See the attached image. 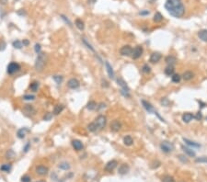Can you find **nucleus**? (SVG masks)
Wrapping results in <instances>:
<instances>
[{
  "label": "nucleus",
  "mask_w": 207,
  "mask_h": 182,
  "mask_svg": "<svg viewBox=\"0 0 207 182\" xmlns=\"http://www.w3.org/2000/svg\"><path fill=\"white\" fill-rule=\"evenodd\" d=\"M180 75H172V82L174 83H179L180 81Z\"/></svg>",
  "instance_id": "nucleus-43"
},
{
  "label": "nucleus",
  "mask_w": 207,
  "mask_h": 182,
  "mask_svg": "<svg viewBox=\"0 0 207 182\" xmlns=\"http://www.w3.org/2000/svg\"><path fill=\"white\" fill-rule=\"evenodd\" d=\"M97 103L95 101H93V100H90V101L88 103V105H87V109L89 110H94L97 109Z\"/></svg>",
  "instance_id": "nucleus-28"
},
{
  "label": "nucleus",
  "mask_w": 207,
  "mask_h": 182,
  "mask_svg": "<svg viewBox=\"0 0 207 182\" xmlns=\"http://www.w3.org/2000/svg\"><path fill=\"white\" fill-rule=\"evenodd\" d=\"M72 146L75 151H81V150H83V148H84L83 143L81 142V141H79V140H73Z\"/></svg>",
  "instance_id": "nucleus-12"
},
{
  "label": "nucleus",
  "mask_w": 207,
  "mask_h": 182,
  "mask_svg": "<svg viewBox=\"0 0 207 182\" xmlns=\"http://www.w3.org/2000/svg\"><path fill=\"white\" fill-rule=\"evenodd\" d=\"M142 104H143V106H144V108H145V110H147L148 112H155V113L156 112V111H155V110H154L153 106H152V105H151L149 102L145 101V100H142Z\"/></svg>",
  "instance_id": "nucleus-17"
},
{
  "label": "nucleus",
  "mask_w": 207,
  "mask_h": 182,
  "mask_svg": "<svg viewBox=\"0 0 207 182\" xmlns=\"http://www.w3.org/2000/svg\"><path fill=\"white\" fill-rule=\"evenodd\" d=\"M46 64V55L43 53H40L38 54L37 58H36V62H35V69L40 72L43 71Z\"/></svg>",
  "instance_id": "nucleus-2"
},
{
  "label": "nucleus",
  "mask_w": 207,
  "mask_h": 182,
  "mask_svg": "<svg viewBox=\"0 0 207 182\" xmlns=\"http://www.w3.org/2000/svg\"><path fill=\"white\" fill-rule=\"evenodd\" d=\"M117 165H118V163H117V161L116 160H111L110 161V162H108L107 164H106V166H105V170L108 172H111L114 170V168H115L116 166H117Z\"/></svg>",
  "instance_id": "nucleus-11"
},
{
  "label": "nucleus",
  "mask_w": 207,
  "mask_h": 182,
  "mask_svg": "<svg viewBox=\"0 0 207 182\" xmlns=\"http://www.w3.org/2000/svg\"><path fill=\"white\" fill-rule=\"evenodd\" d=\"M105 66H106V70H107V73L109 76L110 78H114V71H113L112 67L109 64V62H105Z\"/></svg>",
  "instance_id": "nucleus-16"
},
{
  "label": "nucleus",
  "mask_w": 207,
  "mask_h": 182,
  "mask_svg": "<svg viewBox=\"0 0 207 182\" xmlns=\"http://www.w3.org/2000/svg\"><path fill=\"white\" fill-rule=\"evenodd\" d=\"M179 159H180V161H182L183 163H188L189 162L188 159H187L185 156H183V155H179Z\"/></svg>",
  "instance_id": "nucleus-48"
},
{
  "label": "nucleus",
  "mask_w": 207,
  "mask_h": 182,
  "mask_svg": "<svg viewBox=\"0 0 207 182\" xmlns=\"http://www.w3.org/2000/svg\"><path fill=\"white\" fill-rule=\"evenodd\" d=\"M53 78H54V80L55 81L56 84H58V85H60V84L63 82V80H64V77H63L62 75H54Z\"/></svg>",
  "instance_id": "nucleus-36"
},
{
  "label": "nucleus",
  "mask_w": 207,
  "mask_h": 182,
  "mask_svg": "<svg viewBox=\"0 0 207 182\" xmlns=\"http://www.w3.org/2000/svg\"><path fill=\"white\" fill-rule=\"evenodd\" d=\"M93 122L95 123V125H96V127H97L98 131H100V130H102L105 126H106L107 118H106V116H104V115H100L95 119V121H93Z\"/></svg>",
  "instance_id": "nucleus-3"
},
{
  "label": "nucleus",
  "mask_w": 207,
  "mask_h": 182,
  "mask_svg": "<svg viewBox=\"0 0 207 182\" xmlns=\"http://www.w3.org/2000/svg\"><path fill=\"white\" fill-rule=\"evenodd\" d=\"M53 117V114L50 112L46 113V115H44V117H43V120H45V121H50L51 120V118Z\"/></svg>",
  "instance_id": "nucleus-45"
},
{
  "label": "nucleus",
  "mask_w": 207,
  "mask_h": 182,
  "mask_svg": "<svg viewBox=\"0 0 207 182\" xmlns=\"http://www.w3.org/2000/svg\"><path fill=\"white\" fill-rule=\"evenodd\" d=\"M162 19H163V16L161 15V13L156 12V13L155 14V16H154V21L160 22V21H162Z\"/></svg>",
  "instance_id": "nucleus-33"
},
{
  "label": "nucleus",
  "mask_w": 207,
  "mask_h": 182,
  "mask_svg": "<svg viewBox=\"0 0 207 182\" xmlns=\"http://www.w3.org/2000/svg\"><path fill=\"white\" fill-rule=\"evenodd\" d=\"M183 141H184V143H185L186 145H190V146H191V147H196V148H199L201 145H199V144H197V143H194L192 142V141H191V140H188V139H185V138H183Z\"/></svg>",
  "instance_id": "nucleus-27"
},
{
  "label": "nucleus",
  "mask_w": 207,
  "mask_h": 182,
  "mask_svg": "<svg viewBox=\"0 0 207 182\" xmlns=\"http://www.w3.org/2000/svg\"><path fill=\"white\" fill-rule=\"evenodd\" d=\"M12 45H13L14 48H16V49H21L22 47H23L22 41H20V40H14L13 43H12Z\"/></svg>",
  "instance_id": "nucleus-31"
},
{
  "label": "nucleus",
  "mask_w": 207,
  "mask_h": 182,
  "mask_svg": "<svg viewBox=\"0 0 207 182\" xmlns=\"http://www.w3.org/2000/svg\"><path fill=\"white\" fill-rule=\"evenodd\" d=\"M64 109H65L64 105H62V104L61 105H56V106L54 107V115H59L60 113L64 110Z\"/></svg>",
  "instance_id": "nucleus-24"
},
{
  "label": "nucleus",
  "mask_w": 207,
  "mask_h": 182,
  "mask_svg": "<svg viewBox=\"0 0 207 182\" xmlns=\"http://www.w3.org/2000/svg\"><path fill=\"white\" fill-rule=\"evenodd\" d=\"M117 83H118V85L120 86H121V90L122 91H125V92H127V93H128V92H129V87H128V86H127V85H126V83H125V82H124L123 80H122V79H121V78H117Z\"/></svg>",
  "instance_id": "nucleus-15"
},
{
  "label": "nucleus",
  "mask_w": 207,
  "mask_h": 182,
  "mask_svg": "<svg viewBox=\"0 0 207 182\" xmlns=\"http://www.w3.org/2000/svg\"><path fill=\"white\" fill-rule=\"evenodd\" d=\"M129 169H130V167L128 165H126V164H122V165H121V166H119L118 172H119V174L124 175V174H126V173H128Z\"/></svg>",
  "instance_id": "nucleus-13"
},
{
  "label": "nucleus",
  "mask_w": 207,
  "mask_h": 182,
  "mask_svg": "<svg viewBox=\"0 0 207 182\" xmlns=\"http://www.w3.org/2000/svg\"><path fill=\"white\" fill-rule=\"evenodd\" d=\"M196 163H207V156H202V157L196 158Z\"/></svg>",
  "instance_id": "nucleus-42"
},
{
  "label": "nucleus",
  "mask_w": 207,
  "mask_h": 182,
  "mask_svg": "<svg viewBox=\"0 0 207 182\" xmlns=\"http://www.w3.org/2000/svg\"><path fill=\"white\" fill-rule=\"evenodd\" d=\"M176 62H177V60H176V58H175L174 56H168L167 58H166V63L169 64L170 65L174 64Z\"/></svg>",
  "instance_id": "nucleus-32"
},
{
  "label": "nucleus",
  "mask_w": 207,
  "mask_h": 182,
  "mask_svg": "<svg viewBox=\"0 0 207 182\" xmlns=\"http://www.w3.org/2000/svg\"><path fill=\"white\" fill-rule=\"evenodd\" d=\"M29 40H23V41H22V44H23V46H28L29 45Z\"/></svg>",
  "instance_id": "nucleus-53"
},
{
  "label": "nucleus",
  "mask_w": 207,
  "mask_h": 182,
  "mask_svg": "<svg viewBox=\"0 0 207 182\" xmlns=\"http://www.w3.org/2000/svg\"><path fill=\"white\" fill-rule=\"evenodd\" d=\"M161 57H162L161 54H159V53H153V54H151V56H150V62L151 63H153V64L157 63V62L160 61Z\"/></svg>",
  "instance_id": "nucleus-14"
},
{
  "label": "nucleus",
  "mask_w": 207,
  "mask_h": 182,
  "mask_svg": "<svg viewBox=\"0 0 207 182\" xmlns=\"http://www.w3.org/2000/svg\"><path fill=\"white\" fill-rule=\"evenodd\" d=\"M95 2H96V0H89V3H90V4H93Z\"/></svg>",
  "instance_id": "nucleus-56"
},
{
  "label": "nucleus",
  "mask_w": 207,
  "mask_h": 182,
  "mask_svg": "<svg viewBox=\"0 0 207 182\" xmlns=\"http://www.w3.org/2000/svg\"><path fill=\"white\" fill-rule=\"evenodd\" d=\"M193 76H194L193 73L191 72V71H186V72L182 75L183 79L186 81H189V80H191V79H192Z\"/></svg>",
  "instance_id": "nucleus-22"
},
{
  "label": "nucleus",
  "mask_w": 207,
  "mask_h": 182,
  "mask_svg": "<svg viewBox=\"0 0 207 182\" xmlns=\"http://www.w3.org/2000/svg\"><path fill=\"white\" fill-rule=\"evenodd\" d=\"M58 167L60 169H63V170H68L70 169V165L67 163V162H62L58 165Z\"/></svg>",
  "instance_id": "nucleus-30"
},
{
  "label": "nucleus",
  "mask_w": 207,
  "mask_h": 182,
  "mask_svg": "<svg viewBox=\"0 0 207 182\" xmlns=\"http://www.w3.org/2000/svg\"><path fill=\"white\" fill-rule=\"evenodd\" d=\"M82 41H83L84 44H85V45L87 46V48H89V50H90V51H92V52H95L94 48H93V47L91 46V44H89V43L88 42V41H87V40L85 39V38H83V39H82Z\"/></svg>",
  "instance_id": "nucleus-41"
},
{
  "label": "nucleus",
  "mask_w": 207,
  "mask_h": 182,
  "mask_svg": "<svg viewBox=\"0 0 207 182\" xmlns=\"http://www.w3.org/2000/svg\"><path fill=\"white\" fill-rule=\"evenodd\" d=\"M133 53V49L130 45H124L122 46L120 50V54L122 55V56H130L132 55Z\"/></svg>",
  "instance_id": "nucleus-7"
},
{
  "label": "nucleus",
  "mask_w": 207,
  "mask_h": 182,
  "mask_svg": "<svg viewBox=\"0 0 207 182\" xmlns=\"http://www.w3.org/2000/svg\"><path fill=\"white\" fill-rule=\"evenodd\" d=\"M161 103H162L163 105H166V106H167V105L169 104V100H168L167 99H163L161 100Z\"/></svg>",
  "instance_id": "nucleus-52"
},
{
  "label": "nucleus",
  "mask_w": 207,
  "mask_h": 182,
  "mask_svg": "<svg viewBox=\"0 0 207 182\" xmlns=\"http://www.w3.org/2000/svg\"><path fill=\"white\" fill-rule=\"evenodd\" d=\"M160 148H161V150L163 151V152L165 153H170L171 151L174 149V146H173L172 144H170V143L169 142H162L161 145H160Z\"/></svg>",
  "instance_id": "nucleus-5"
},
{
  "label": "nucleus",
  "mask_w": 207,
  "mask_h": 182,
  "mask_svg": "<svg viewBox=\"0 0 207 182\" xmlns=\"http://www.w3.org/2000/svg\"><path fill=\"white\" fill-rule=\"evenodd\" d=\"M79 86H80V83L75 78H71L67 82V86L71 89H76L79 87Z\"/></svg>",
  "instance_id": "nucleus-9"
},
{
  "label": "nucleus",
  "mask_w": 207,
  "mask_h": 182,
  "mask_svg": "<svg viewBox=\"0 0 207 182\" xmlns=\"http://www.w3.org/2000/svg\"><path fill=\"white\" fill-rule=\"evenodd\" d=\"M75 27L77 28L78 30H84V29H85V24H84V22L82 21V19H75Z\"/></svg>",
  "instance_id": "nucleus-26"
},
{
  "label": "nucleus",
  "mask_w": 207,
  "mask_h": 182,
  "mask_svg": "<svg viewBox=\"0 0 207 182\" xmlns=\"http://www.w3.org/2000/svg\"><path fill=\"white\" fill-rule=\"evenodd\" d=\"M0 169H1L2 171L9 172L11 170V165H10V164H4L3 166H1Z\"/></svg>",
  "instance_id": "nucleus-34"
},
{
  "label": "nucleus",
  "mask_w": 207,
  "mask_h": 182,
  "mask_svg": "<svg viewBox=\"0 0 207 182\" xmlns=\"http://www.w3.org/2000/svg\"><path fill=\"white\" fill-rule=\"evenodd\" d=\"M183 151H184L188 155H190V156H195V153L191 150V149H190V148L183 147Z\"/></svg>",
  "instance_id": "nucleus-38"
},
{
  "label": "nucleus",
  "mask_w": 207,
  "mask_h": 182,
  "mask_svg": "<svg viewBox=\"0 0 207 182\" xmlns=\"http://www.w3.org/2000/svg\"><path fill=\"white\" fill-rule=\"evenodd\" d=\"M61 17H62V19H65V22H66V23H68V25H69V26H72V25H71V22H70L69 20H68V19H65V16H63V15H62V16H61Z\"/></svg>",
  "instance_id": "nucleus-54"
},
{
  "label": "nucleus",
  "mask_w": 207,
  "mask_h": 182,
  "mask_svg": "<svg viewBox=\"0 0 207 182\" xmlns=\"http://www.w3.org/2000/svg\"><path fill=\"white\" fill-rule=\"evenodd\" d=\"M165 8L168 12L175 18H181L185 12V8L181 0H167Z\"/></svg>",
  "instance_id": "nucleus-1"
},
{
  "label": "nucleus",
  "mask_w": 207,
  "mask_h": 182,
  "mask_svg": "<svg viewBox=\"0 0 207 182\" xmlns=\"http://www.w3.org/2000/svg\"><path fill=\"white\" fill-rule=\"evenodd\" d=\"M23 111H24L26 114H29V115H30V114H34L35 113V110H34V108L32 107V105H25Z\"/></svg>",
  "instance_id": "nucleus-19"
},
{
  "label": "nucleus",
  "mask_w": 207,
  "mask_h": 182,
  "mask_svg": "<svg viewBox=\"0 0 207 182\" xmlns=\"http://www.w3.org/2000/svg\"><path fill=\"white\" fill-rule=\"evenodd\" d=\"M110 130H111V131H115L116 132V131H119L121 129V124L118 120H114V121H112L111 122H110Z\"/></svg>",
  "instance_id": "nucleus-10"
},
{
  "label": "nucleus",
  "mask_w": 207,
  "mask_h": 182,
  "mask_svg": "<svg viewBox=\"0 0 207 182\" xmlns=\"http://www.w3.org/2000/svg\"><path fill=\"white\" fill-rule=\"evenodd\" d=\"M198 37L202 40L207 42V30H202L198 32Z\"/></svg>",
  "instance_id": "nucleus-20"
},
{
  "label": "nucleus",
  "mask_w": 207,
  "mask_h": 182,
  "mask_svg": "<svg viewBox=\"0 0 207 182\" xmlns=\"http://www.w3.org/2000/svg\"><path fill=\"white\" fill-rule=\"evenodd\" d=\"M30 143H28L27 145H25L24 149H23V150H24V152H25V153H27L28 151H29V149H30Z\"/></svg>",
  "instance_id": "nucleus-49"
},
{
  "label": "nucleus",
  "mask_w": 207,
  "mask_h": 182,
  "mask_svg": "<svg viewBox=\"0 0 207 182\" xmlns=\"http://www.w3.org/2000/svg\"><path fill=\"white\" fill-rule=\"evenodd\" d=\"M162 182H175V179L173 177L167 175V176H165V177L162 178Z\"/></svg>",
  "instance_id": "nucleus-37"
},
{
  "label": "nucleus",
  "mask_w": 207,
  "mask_h": 182,
  "mask_svg": "<svg viewBox=\"0 0 207 182\" xmlns=\"http://www.w3.org/2000/svg\"><path fill=\"white\" fill-rule=\"evenodd\" d=\"M28 131H29V130H28L26 127H24V128L19 129V131H18V132H17V135H18V137H19V139H23V138L26 136V133H27Z\"/></svg>",
  "instance_id": "nucleus-18"
},
{
  "label": "nucleus",
  "mask_w": 207,
  "mask_h": 182,
  "mask_svg": "<svg viewBox=\"0 0 207 182\" xmlns=\"http://www.w3.org/2000/svg\"><path fill=\"white\" fill-rule=\"evenodd\" d=\"M149 11L148 10H144V11H141V12H139L140 15H142V16H145V15H149Z\"/></svg>",
  "instance_id": "nucleus-50"
},
{
  "label": "nucleus",
  "mask_w": 207,
  "mask_h": 182,
  "mask_svg": "<svg viewBox=\"0 0 207 182\" xmlns=\"http://www.w3.org/2000/svg\"><path fill=\"white\" fill-rule=\"evenodd\" d=\"M23 99H25V100H34L35 96H33V95H25V96H23Z\"/></svg>",
  "instance_id": "nucleus-44"
},
{
  "label": "nucleus",
  "mask_w": 207,
  "mask_h": 182,
  "mask_svg": "<svg viewBox=\"0 0 207 182\" xmlns=\"http://www.w3.org/2000/svg\"><path fill=\"white\" fill-rule=\"evenodd\" d=\"M195 118L197 119V120H200V119H202V114H201V112H198L197 113V115Z\"/></svg>",
  "instance_id": "nucleus-55"
},
{
  "label": "nucleus",
  "mask_w": 207,
  "mask_h": 182,
  "mask_svg": "<svg viewBox=\"0 0 207 182\" xmlns=\"http://www.w3.org/2000/svg\"><path fill=\"white\" fill-rule=\"evenodd\" d=\"M34 50H35V52H36V54H39L40 53V45L39 44V43H36V44H35Z\"/></svg>",
  "instance_id": "nucleus-46"
},
{
  "label": "nucleus",
  "mask_w": 207,
  "mask_h": 182,
  "mask_svg": "<svg viewBox=\"0 0 207 182\" xmlns=\"http://www.w3.org/2000/svg\"><path fill=\"white\" fill-rule=\"evenodd\" d=\"M143 54V47L142 46H136L135 49H133V53H132V58L133 59H138L141 57V55Z\"/></svg>",
  "instance_id": "nucleus-6"
},
{
  "label": "nucleus",
  "mask_w": 207,
  "mask_h": 182,
  "mask_svg": "<svg viewBox=\"0 0 207 182\" xmlns=\"http://www.w3.org/2000/svg\"><path fill=\"white\" fill-rule=\"evenodd\" d=\"M142 71L145 73V74H148V73L151 72V68L148 64H144V66L142 67Z\"/></svg>",
  "instance_id": "nucleus-40"
},
{
  "label": "nucleus",
  "mask_w": 207,
  "mask_h": 182,
  "mask_svg": "<svg viewBox=\"0 0 207 182\" xmlns=\"http://www.w3.org/2000/svg\"><path fill=\"white\" fill-rule=\"evenodd\" d=\"M35 171H36V173H37L38 175H40V176H45V175L48 174L49 169H48V167H47V166L40 165V166H36V168H35Z\"/></svg>",
  "instance_id": "nucleus-8"
},
{
  "label": "nucleus",
  "mask_w": 207,
  "mask_h": 182,
  "mask_svg": "<svg viewBox=\"0 0 207 182\" xmlns=\"http://www.w3.org/2000/svg\"><path fill=\"white\" fill-rule=\"evenodd\" d=\"M123 143L124 145H127V146H131V145L134 144V139L132 138V136L130 135H127L123 138Z\"/></svg>",
  "instance_id": "nucleus-25"
},
{
  "label": "nucleus",
  "mask_w": 207,
  "mask_h": 182,
  "mask_svg": "<svg viewBox=\"0 0 207 182\" xmlns=\"http://www.w3.org/2000/svg\"><path fill=\"white\" fill-rule=\"evenodd\" d=\"M19 70H20V65L16 62H11L7 67V72L8 75H13L15 73L19 72Z\"/></svg>",
  "instance_id": "nucleus-4"
},
{
  "label": "nucleus",
  "mask_w": 207,
  "mask_h": 182,
  "mask_svg": "<svg viewBox=\"0 0 207 182\" xmlns=\"http://www.w3.org/2000/svg\"><path fill=\"white\" fill-rule=\"evenodd\" d=\"M194 118V116L191 114V113H189V112H187V113H184L182 115V121H184V122H190V121L192 120V119Z\"/></svg>",
  "instance_id": "nucleus-21"
},
{
  "label": "nucleus",
  "mask_w": 207,
  "mask_h": 182,
  "mask_svg": "<svg viewBox=\"0 0 207 182\" xmlns=\"http://www.w3.org/2000/svg\"><path fill=\"white\" fill-rule=\"evenodd\" d=\"M6 157L8 159H12V158L15 157V152L13 150H8L7 152V155H6Z\"/></svg>",
  "instance_id": "nucleus-39"
},
{
  "label": "nucleus",
  "mask_w": 207,
  "mask_h": 182,
  "mask_svg": "<svg viewBox=\"0 0 207 182\" xmlns=\"http://www.w3.org/2000/svg\"><path fill=\"white\" fill-rule=\"evenodd\" d=\"M5 47H6L5 41H1V43H0V51H3V50L5 49Z\"/></svg>",
  "instance_id": "nucleus-51"
},
{
  "label": "nucleus",
  "mask_w": 207,
  "mask_h": 182,
  "mask_svg": "<svg viewBox=\"0 0 207 182\" xmlns=\"http://www.w3.org/2000/svg\"><path fill=\"white\" fill-rule=\"evenodd\" d=\"M165 74L167 75H169V76L173 75V74H174V67H173L172 65H169V66L165 69Z\"/></svg>",
  "instance_id": "nucleus-29"
},
{
  "label": "nucleus",
  "mask_w": 207,
  "mask_h": 182,
  "mask_svg": "<svg viewBox=\"0 0 207 182\" xmlns=\"http://www.w3.org/2000/svg\"><path fill=\"white\" fill-rule=\"evenodd\" d=\"M88 130H89V131H91V132H94V131H98L97 130V127H96V125H95L94 122H90L88 125Z\"/></svg>",
  "instance_id": "nucleus-35"
},
{
  "label": "nucleus",
  "mask_w": 207,
  "mask_h": 182,
  "mask_svg": "<svg viewBox=\"0 0 207 182\" xmlns=\"http://www.w3.org/2000/svg\"><path fill=\"white\" fill-rule=\"evenodd\" d=\"M36 182H45V181H43V180H40V181H36Z\"/></svg>",
  "instance_id": "nucleus-57"
},
{
  "label": "nucleus",
  "mask_w": 207,
  "mask_h": 182,
  "mask_svg": "<svg viewBox=\"0 0 207 182\" xmlns=\"http://www.w3.org/2000/svg\"><path fill=\"white\" fill-rule=\"evenodd\" d=\"M29 88H30V91H32V92H37L38 88H39V82H37V81H33V82H31V83L30 84Z\"/></svg>",
  "instance_id": "nucleus-23"
},
{
  "label": "nucleus",
  "mask_w": 207,
  "mask_h": 182,
  "mask_svg": "<svg viewBox=\"0 0 207 182\" xmlns=\"http://www.w3.org/2000/svg\"><path fill=\"white\" fill-rule=\"evenodd\" d=\"M30 176H24V177H22L21 178V182H30Z\"/></svg>",
  "instance_id": "nucleus-47"
}]
</instances>
